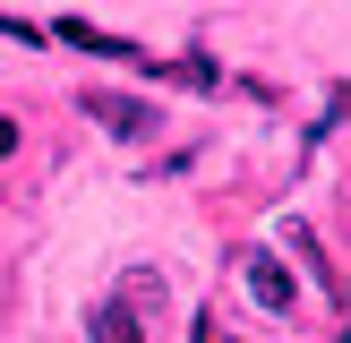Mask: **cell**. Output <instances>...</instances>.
<instances>
[{
    "label": "cell",
    "mask_w": 351,
    "mask_h": 343,
    "mask_svg": "<svg viewBox=\"0 0 351 343\" xmlns=\"http://www.w3.org/2000/svg\"><path fill=\"white\" fill-rule=\"evenodd\" d=\"M240 283H249V300L266 309V318H300V283L283 274V257H274V249H257V240H249V249H240Z\"/></svg>",
    "instance_id": "cell-1"
},
{
    "label": "cell",
    "mask_w": 351,
    "mask_h": 343,
    "mask_svg": "<svg viewBox=\"0 0 351 343\" xmlns=\"http://www.w3.org/2000/svg\"><path fill=\"white\" fill-rule=\"evenodd\" d=\"M77 103H86V120H95V129L129 137V146L163 129V112H154V103H137V95H103V86H95V95H77Z\"/></svg>",
    "instance_id": "cell-2"
},
{
    "label": "cell",
    "mask_w": 351,
    "mask_h": 343,
    "mask_svg": "<svg viewBox=\"0 0 351 343\" xmlns=\"http://www.w3.org/2000/svg\"><path fill=\"white\" fill-rule=\"evenodd\" d=\"M43 34H60V43L95 51V60H137V43H129V34H103V26H86V17H60V26H43Z\"/></svg>",
    "instance_id": "cell-3"
},
{
    "label": "cell",
    "mask_w": 351,
    "mask_h": 343,
    "mask_svg": "<svg viewBox=\"0 0 351 343\" xmlns=\"http://www.w3.org/2000/svg\"><path fill=\"white\" fill-rule=\"evenodd\" d=\"M112 300H120V309H129V318H137V326H146V318H154V309H163V300H171V292H163V274H146V266H137V274H120V283H112Z\"/></svg>",
    "instance_id": "cell-4"
},
{
    "label": "cell",
    "mask_w": 351,
    "mask_h": 343,
    "mask_svg": "<svg viewBox=\"0 0 351 343\" xmlns=\"http://www.w3.org/2000/svg\"><path fill=\"white\" fill-rule=\"evenodd\" d=\"M86 343H146V326H137L120 300H103V309H86Z\"/></svg>",
    "instance_id": "cell-5"
},
{
    "label": "cell",
    "mask_w": 351,
    "mask_h": 343,
    "mask_svg": "<svg viewBox=\"0 0 351 343\" xmlns=\"http://www.w3.org/2000/svg\"><path fill=\"white\" fill-rule=\"evenodd\" d=\"M283 240H291V257H300V266L317 274V292H335V274H326V249H317V232H308V223H283Z\"/></svg>",
    "instance_id": "cell-6"
},
{
    "label": "cell",
    "mask_w": 351,
    "mask_h": 343,
    "mask_svg": "<svg viewBox=\"0 0 351 343\" xmlns=\"http://www.w3.org/2000/svg\"><path fill=\"white\" fill-rule=\"evenodd\" d=\"M0 34H9V43H51L43 26H26V17H9V9H0Z\"/></svg>",
    "instance_id": "cell-7"
},
{
    "label": "cell",
    "mask_w": 351,
    "mask_h": 343,
    "mask_svg": "<svg viewBox=\"0 0 351 343\" xmlns=\"http://www.w3.org/2000/svg\"><path fill=\"white\" fill-rule=\"evenodd\" d=\"M0 154H17V120L9 112H0Z\"/></svg>",
    "instance_id": "cell-8"
}]
</instances>
